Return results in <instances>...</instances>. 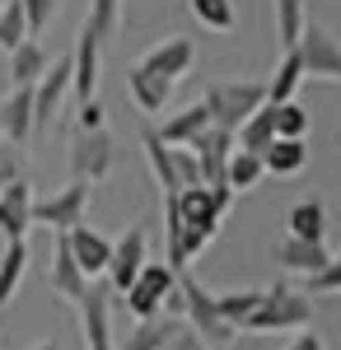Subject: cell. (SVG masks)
<instances>
[{
  "label": "cell",
  "instance_id": "7bdbcfd3",
  "mask_svg": "<svg viewBox=\"0 0 341 350\" xmlns=\"http://www.w3.org/2000/svg\"><path fill=\"white\" fill-rule=\"evenodd\" d=\"M33 350H61V346H56V341H42V346H33Z\"/></svg>",
  "mask_w": 341,
  "mask_h": 350
},
{
  "label": "cell",
  "instance_id": "2e32d148",
  "mask_svg": "<svg viewBox=\"0 0 341 350\" xmlns=\"http://www.w3.org/2000/svg\"><path fill=\"white\" fill-rule=\"evenodd\" d=\"M234 131H225V126H206V131L192 140V150H197V163H201V183H225V163L234 154Z\"/></svg>",
  "mask_w": 341,
  "mask_h": 350
},
{
  "label": "cell",
  "instance_id": "e0dca14e",
  "mask_svg": "<svg viewBox=\"0 0 341 350\" xmlns=\"http://www.w3.org/2000/svg\"><path fill=\"white\" fill-rule=\"evenodd\" d=\"M89 285H94V280H84V271L75 267L66 234H56V247H52V290H56V299H66V304H79V299L89 295Z\"/></svg>",
  "mask_w": 341,
  "mask_h": 350
},
{
  "label": "cell",
  "instance_id": "e575fe53",
  "mask_svg": "<svg viewBox=\"0 0 341 350\" xmlns=\"http://www.w3.org/2000/svg\"><path fill=\"white\" fill-rule=\"evenodd\" d=\"M215 304H220V313H225V323L243 327L248 323V313L262 304V290H229V295H215Z\"/></svg>",
  "mask_w": 341,
  "mask_h": 350
},
{
  "label": "cell",
  "instance_id": "f1b7e54d",
  "mask_svg": "<svg viewBox=\"0 0 341 350\" xmlns=\"http://www.w3.org/2000/svg\"><path fill=\"white\" fill-rule=\"evenodd\" d=\"M234 140H238V150H253V154H262L266 145L276 140V112H271V103H262V108L253 112L243 126L234 131Z\"/></svg>",
  "mask_w": 341,
  "mask_h": 350
},
{
  "label": "cell",
  "instance_id": "f35d334b",
  "mask_svg": "<svg viewBox=\"0 0 341 350\" xmlns=\"http://www.w3.org/2000/svg\"><path fill=\"white\" fill-rule=\"evenodd\" d=\"M19 5H24L28 33H33V38H42V28L56 19V5H61V0H19Z\"/></svg>",
  "mask_w": 341,
  "mask_h": 350
},
{
  "label": "cell",
  "instance_id": "7a4b0ae2",
  "mask_svg": "<svg viewBox=\"0 0 341 350\" xmlns=\"http://www.w3.org/2000/svg\"><path fill=\"white\" fill-rule=\"evenodd\" d=\"M178 295H183V323L206 341L210 350L229 346L238 336L234 323H225V313H220V304H215V295H210L206 285L192 275V271H178Z\"/></svg>",
  "mask_w": 341,
  "mask_h": 350
},
{
  "label": "cell",
  "instance_id": "ab89813d",
  "mask_svg": "<svg viewBox=\"0 0 341 350\" xmlns=\"http://www.w3.org/2000/svg\"><path fill=\"white\" fill-rule=\"evenodd\" d=\"M108 126V108L99 98H89V103H75V131H99Z\"/></svg>",
  "mask_w": 341,
  "mask_h": 350
},
{
  "label": "cell",
  "instance_id": "1f68e13d",
  "mask_svg": "<svg viewBox=\"0 0 341 350\" xmlns=\"http://www.w3.org/2000/svg\"><path fill=\"white\" fill-rule=\"evenodd\" d=\"M84 28L108 47V42L122 33V0H89V19H84Z\"/></svg>",
  "mask_w": 341,
  "mask_h": 350
},
{
  "label": "cell",
  "instance_id": "836d02e7",
  "mask_svg": "<svg viewBox=\"0 0 341 350\" xmlns=\"http://www.w3.org/2000/svg\"><path fill=\"white\" fill-rule=\"evenodd\" d=\"M271 112H276V135H290V140H304L309 135V112H304V103L299 98H290V103H271Z\"/></svg>",
  "mask_w": 341,
  "mask_h": 350
},
{
  "label": "cell",
  "instance_id": "8fae6325",
  "mask_svg": "<svg viewBox=\"0 0 341 350\" xmlns=\"http://www.w3.org/2000/svg\"><path fill=\"white\" fill-rule=\"evenodd\" d=\"M173 206H178V219H183L192 234H201V239H215L220 234V206H215V196H210V187L201 183V187H183L173 191Z\"/></svg>",
  "mask_w": 341,
  "mask_h": 350
},
{
  "label": "cell",
  "instance_id": "9c48e42d",
  "mask_svg": "<svg viewBox=\"0 0 341 350\" xmlns=\"http://www.w3.org/2000/svg\"><path fill=\"white\" fill-rule=\"evenodd\" d=\"M140 70H150V75H164V80H183L187 70L197 66V42L187 38V33H173V38H164V42H155L150 52H140V61H136Z\"/></svg>",
  "mask_w": 341,
  "mask_h": 350
},
{
  "label": "cell",
  "instance_id": "cb8c5ba5",
  "mask_svg": "<svg viewBox=\"0 0 341 350\" xmlns=\"http://www.w3.org/2000/svg\"><path fill=\"white\" fill-rule=\"evenodd\" d=\"M262 168L271 178H294V173L309 168V145L304 140H290V135H276L262 150Z\"/></svg>",
  "mask_w": 341,
  "mask_h": 350
},
{
  "label": "cell",
  "instance_id": "4fadbf2b",
  "mask_svg": "<svg viewBox=\"0 0 341 350\" xmlns=\"http://www.w3.org/2000/svg\"><path fill=\"white\" fill-rule=\"evenodd\" d=\"M0 140L28 145L33 140V84H10L0 98Z\"/></svg>",
  "mask_w": 341,
  "mask_h": 350
},
{
  "label": "cell",
  "instance_id": "6da1fadb",
  "mask_svg": "<svg viewBox=\"0 0 341 350\" xmlns=\"http://www.w3.org/2000/svg\"><path fill=\"white\" fill-rule=\"evenodd\" d=\"M309 323H314V295L271 285V290H262V304L248 313V323L238 332H304Z\"/></svg>",
  "mask_w": 341,
  "mask_h": 350
},
{
  "label": "cell",
  "instance_id": "3957f363",
  "mask_svg": "<svg viewBox=\"0 0 341 350\" xmlns=\"http://www.w3.org/2000/svg\"><path fill=\"white\" fill-rule=\"evenodd\" d=\"M201 103L210 108V126L238 131L266 103V80H215V84H206Z\"/></svg>",
  "mask_w": 341,
  "mask_h": 350
},
{
  "label": "cell",
  "instance_id": "8d00e7d4",
  "mask_svg": "<svg viewBox=\"0 0 341 350\" xmlns=\"http://www.w3.org/2000/svg\"><path fill=\"white\" fill-rule=\"evenodd\" d=\"M24 145H10V140H0V187H10V183H19L24 178Z\"/></svg>",
  "mask_w": 341,
  "mask_h": 350
},
{
  "label": "cell",
  "instance_id": "7c38bea8",
  "mask_svg": "<svg viewBox=\"0 0 341 350\" xmlns=\"http://www.w3.org/2000/svg\"><path fill=\"white\" fill-rule=\"evenodd\" d=\"M108 295L112 290H99V285H89V295L79 299V323H84V341H89V350H117V341H112V304H108Z\"/></svg>",
  "mask_w": 341,
  "mask_h": 350
},
{
  "label": "cell",
  "instance_id": "83f0119b",
  "mask_svg": "<svg viewBox=\"0 0 341 350\" xmlns=\"http://www.w3.org/2000/svg\"><path fill=\"white\" fill-rule=\"evenodd\" d=\"M262 178H266L262 154L238 150V145H234V154H229V163H225V183H229L234 191H253V187H262Z\"/></svg>",
  "mask_w": 341,
  "mask_h": 350
},
{
  "label": "cell",
  "instance_id": "52a82bcc",
  "mask_svg": "<svg viewBox=\"0 0 341 350\" xmlns=\"http://www.w3.org/2000/svg\"><path fill=\"white\" fill-rule=\"evenodd\" d=\"M66 98H71V56L52 61V66L42 70V80L33 84V135H42L52 126Z\"/></svg>",
  "mask_w": 341,
  "mask_h": 350
},
{
  "label": "cell",
  "instance_id": "8992f818",
  "mask_svg": "<svg viewBox=\"0 0 341 350\" xmlns=\"http://www.w3.org/2000/svg\"><path fill=\"white\" fill-rule=\"evenodd\" d=\"M89 196H94V187L89 183H66L61 191H52V196H33V224H42V229H52V234H71L75 224H84V211H89Z\"/></svg>",
  "mask_w": 341,
  "mask_h": 350
},
{
  "label": "cell",
  "instance_id": "5bb4252c",
  "mask_svg": "<svg viewBox=\"0 0 341 350\" xmlns=\"http://www.w3.org/2000/svg\"><path fill=\"white\" fill-rule=\"evenodd\" d=\"M66 243H71V257H75V267L84 271V280L108 275V262H112V239H103V234H99V229H89V224H75V229L66 234Z\"/></svg>",
  "mask_w": 341,
  "mask_h": 350
},
{
  "label": "cell",
  "instance_id": "ac0fdd59",
  "mask_svg": "<svg viewBox=\"0 0 341 350\" xmlns=\"http://www.w3.org/2000/svg\"><path fill=\"white\" fill-rule=\"evenodd\" d=\"M271 257L281 262L286 271H294V275H314V271H323L327 262H332V252H327V243H309V239H281L276 247H271Z\"/></svg>",
  "mask_w": 341,
  "mask_h": 350
},
{
  "label": "cell",
  "instance_id": "ffe728a7",
  "mask_svg": "<svg viewBox=\"0 0 341 350\" xmlns=\"http://www.w3.org/2000/svg\"><path fill=\"white\" fill-rule=\"evenodd\" d=\"M127 89H131V103L145 112V117L164 112V108H168V98H173V80L150 75V70H140V66H131V70H127Z\"/></svg>",
  "mask_w": 341,
  "mask_h": 350
},
{
  "label": "cell",
  "instance_id": "ba28073f",
  "mask_svg": "<svg viewBox=\"0 0 341 350\" xmlns=\"http://www.w3.org/2000/svg\"><path fill=\"white\" fill-rule=\"evenodd\" d=\"M145 224H150V215L145 219H136L131 229L122 234V239L112 243V262H108V290H127L136 280V271L150 262V243H145Z\"/></svg>",
  "mask_w": 341,
  "mask_h": 350
},
{
  "label": "cell",
  "instance_id": "44dd1931",
  "mask_svg": "<svg viewBox=\"0 0 341 350\" xmlns=\"http://www.w3.org/2000/svg\"><path fill=\"white\" fill-rule=\"evenodd\" d=\"M178 327H183V318H168V313H159V318H136V327L117 341V350H168V341H173Z\"/></svg>",
  "mask_w": 341,
  "mask_h": 350
},
{
  "label": "cell",
  "instance_id": "4316f807",
  "mask_svg": "<svg viewBox=\"0 0 341 350\" xmlns=\"http://www.w3.org/2000/svg\"><path fill=\"white\" fill-rule=\"evenodd\" d=\"M24 271H28V243H24V239L5 243V252H0V308H5L10 299L19 295V285H24Z\"/></svg>",
  "mask_w": 341,
  "mask_h": 350
},
{
  "label": "cell",
  "instance_id": "484cf974",
  "mask_svg": "<svg viewBox=\"0 0 341 350\" xmlns=\"http://www.w3.org/2000/svg\"><path fill=\"white\" fill-rule=\"evenodd\" d=\"M299 84H304V61L290 47V52L281 56V66L266 75V103H290V98L299 94Z\"/></svg>",
  "mask_w": 341,
  "mask_h": 350
},
{
  "label": "cell",
  "instance_id": "30bf717a",
  "mask_svg": "<svg viewBox=\"0 0 341 350\" xmlns=\"http://www.w3.org/2000/svg\"><path fill=\"white\" fill-rule=\"evenodd\" d=\"M99 70H103V42L89 28H79L75 52H71V94H75V103L99 98Z\"/></svg>",
  "mask_w": 341,
  "mask_h": 350
},
{
  "label": "cell",
  "instance_id": "60d3db41",
  "mask_svg": "<svg viewBox=\"0 0 341 350\" xmlns=\"http://www.w3.org/2000/svg\"><path fill=\"white\" fill-rule=\"evenodd\" d=\"M168 350H210L206 341H201V336H197V332H192V327H178V332H173V341H168Z\"/></svg>",
  "mask_w": 341,
  "mask_h": 350
},
{
  "label": "cell",
  "instance_id": "d6986e66",
  "mask_svg": "<svg viewBox=\"0 0 341 350\" xmlns=\"http://www.w3.org/2000/svg\"><path fill=\"white\" fill-rule=\"evenodd\" d=\"M206 126H210V108L201 103V98H197V103L178 108L173 117H164V122L155 126V135L164 140V145H192V140L206 131Z\"/></svg>",
  "mask_w": 341,
  "mask_h": 350
},
{
  "label": "cell",
  "instance_id": "4dcf8cb0",
  "mask_svg": "<svg viewBox=\"0 0 341 350\" xmlns=\"http://www.w3.org/2000/svg\"><path fill=\"white\" fill-rule=\"evenodd\" d=\"M187 10H192V19L210 33H234L238 24V10L234 0H187Z\"/></svg>",
  "mask_w": 341,
  "mask_h": 350
},
{
  "label": "cell",
  "instance_id": "5b68a950",
  "mask_svg": "<svg viewBox=\"0 0 341 350\" xmlns=\"http://www.w3.org/2000/svg\"><path fill=\"white\" fill-rule=\"evenodd\" d=\"M173 285H178V271L168 267V262H145V267L136 271V280L122 290L127 299V308H131V318H159L164 313V304L173 295Z\"/></svg>",
  "mask_w": 341,
  "mask_h": 350
},
{
  "label": "cell",
  "instance_id": "f546056e",
  "mask_svg": "<svg viewBox=\"0 0 341 350\" xmlns=\"http://www.w3.org/2000/svg\"><path fill=\"white\" fill-rule=\"evenodd\" d=\"M271 5H276V38H281V52L299 47V38H304V24H309V10H304V0H271Z\"/></svg>",
  "mask_w": 341,
  "mask_h": 350
},
{
  "label": "cell",
  "instance_id": "7402d4cb",
  "mask_svg": "<svg viewBox=\"0 0 341 350\" xmlns=\"http://www.w3.org/2000/svg\"><path fill=\"white\" fill-rule=\"evenodd\" d=\"M286 234L290 239H309V243H327V206L318 196H304L286 211Z\"/></svg>",
  "mask_w": 341,
  "mask_h": 350
},
{
  "label": "cell",
  "instance_id": "d6a6232c",
  "mask_svg": "<svg viewBox=\"0 0 341 350\" xmlns=\"http://www.w3.org/2000/svg\"><path fill=\"white\" fill-rule=\"evenodd\" d=\"M24 38H33L28 33V19H24V5L19 0H0V52L10 56Z\"/></svg>",
  "mask_w": 341,
  "mask_h": 350
},
{
  "label": "cell",
  "instance_id": "d590c367",
  "mask_svg": "<svg viewBox=\"0 0 341 350\" xmlns=\"http://www.w3.org/2000/svg\"><path fill=\"white\" fill-rule=\"evenodd\" d=\"M304 295H341V257H332L314 275H304Z\"/></svg>",
  "mask_w": 341,
  "mask_h": 350
},
{
  "label": "cell",
  "instance_id": "ee69618b",
  "mask_svg": "<svg viewBox=\"0 0 341 350\" xmlns=\"http://www.w3.org/2000/svg\"><path fill=\"white\" fill-rule=\"evenodd\" d=\"M0 252H5V234H0Z\"/></svg>",
  "mask_w": 341,
  "mask_h": 350
},
{
  "label": "cell",
  "instance_id": "74e56055",
  "mask_svg": "<svg viewBox=\"0 0 341 350\" xmlns=\"http://www.w3.org/2000/svg\"><path fill=\"white\" fill-rule=\"evenodd\" d=\"M173 168H178V187H201V163L192 145H173Z\"/></svg>",
  "mask_w": 341,
  "mask_h": 350
},
{
  "label": "cell",
  "instance_id": "9a60e30c",
  "mask_svg": "<svg viewBox=\"0 0 341 350\" xmlns=\"http://www.w3.org/2000/svg\"><path fill=\"white\" fill-rule=\"evenodd\" d=\"M28 229H33V187H28V178H19V183L0 187V234L5 243H14L28 239Z\"/></svg>",
  "mask_w": 341,
  "mask_h": 350
},
{
  "label": "cell",
  "instance_id": "603a6c76",
  "mask_svg": "<svg viewBox=\"0 0 341 350\" xmlns=\"http://www.w3.org/2000/svg\"><path fill=\"white\" fill-rule=\"evenodd\" d=\"M140 150H145V163H150V173H155V187L168 196V191H183L178 187V168H173V145H164L155 135V126H140Z\"/></svg>",
  "mask_w": 341,
  "mask_h": 350
},
{
  "label": "cell",
  "instance_id": "277c9868",
  "mask_svg": "<svg viewBox=\"0 0 341 350\" xmlns=\"http://www.w3.org/2000/svg\"><path fill=\"white\" fill-rule=\"evenodd\" d=\"M66 168L75 183H103L108 173L117 168V135L99 126V131H71V154H66Z\"/></svg>",
  "mask_w": 341,
  "mask_h": 350
},
{
  "label": "cell",
  "instance_id": "d4e9b609",
  "mask_svg": "<svg viewBox=\"0 0 341 350\" xmlns=\"http://www.w3.org/2000/svg\"><path fill=\"white\" fill-rule=\"evenodd\" d=\"M47 66H52V56L42 47V38H24V42L10 52V84H38Z\"/></svg>",
  "mask_w": 341,
  "mask_h": 350
},
{
  "label": "cell",
  "instance_id": "b9f144b4",
  "mask_svg": "<svg viewBox=\"0 0 341 350\" xmlns=\"http://www.w3.org/2000/svg\"><path fill=\"white\" fill-rule=\"evenodd\" d=\"M286 350H327V346H323V336H318V332H309V327H304V332H299Z\"/></svg>",
  "mask_w": 341,
  "mask_h": 350
}]
</instances>
